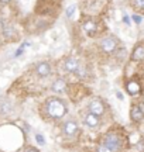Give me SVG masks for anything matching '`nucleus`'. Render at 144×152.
Returning a JSON list of instances; mask_svg holds the SVG:
<instances>
[{"mask_svg":"<svg viewBox=\"0 0 144 152\" xmlns=\"http://www.w3.org/2000/svg\"><path fill=\"white\" fill-rule=\"evenodd\" d=\"M44 109L47 115L52 120H61L65 117L68 113V106L67 103L60 97H50L45 100Z\"/></svg>","mask_w":144,"mask_h":152,"instance_id":"f257e3e1","label":"nucleus"},{"mask_svg":"<svg viewBox=\"0 0 144 152\" xmlns=\"http://www.w3.org/2000/svg\"><path fill=\"white\" fill-rule=\"evenodd\" d=\"M117 47H119V39H117L115 35L103 37L99 44V48L102 49V52H105V54H113V52H116Z\"/></svg>","mask_w":144,"mask_h":152,"instance_id":"f03ea898","label":"nucleus"},{"mask_svg":"<svg viewBox=\"0 0 144 152\" xmlns=\"http://www.w3.org/2000/svg\"><path fill=\"white\" fill-rule=\"evenodd\" d=\"M103 145L106 148H109L112 152H119L123 147V140L116 134H107L103 138Z\"/></svg>","mask_w":144,"mask_h":152,"instance_id":"7ed1b4c3","label":"nucleus"},{"mask_svg":"<svg viewBox=\"0 0 144 152\" xmlns=\"http://www.w3.org/2000/svg\"><path fill=\"white\" fill-rule=\"evenodd\" d=\"M62 135L67 137V138H73L76 137V134L79 132V127H78V123L75 120H67L62 123L61 127Z\"/></svg>","mask_w":144,"mask_h":152,"instance_id":"20e7f679","label":"nucleus"},{"mask_svg":"<svg viewBox=\"0 0 144 152\" xmlns=\"http://www.w3.org/2000/svg\"><path fill=\"white\" fill-rule=\"evenodd\" d=\"M88 110H89V113L95 114V115H98V117H102V115L106 113V104L103 103L100 99H93V100L89 102Z\"/></svg>","mask_w":144,"mask_h":152,"instance_id":"39448f33","label":"nucleus"},{"mask_svg":"<svg viewBox=\"0 0 144 152\" xmlns=\"http://www.w3.org/2000/svg\"><path fill=\"white\" fill-rule=\"evenodd\" d=\"M34 72H35V75L38 76V77H48L51 75V65L50 62H47V61H41L38 62L35 68H34Z\"/></svg>","mask_w":144,"mask_h":152,"instance_id":"423d86ee","label":"nucleus"},{"mask_svg":"<svg viewBox=\"0 0 144 152\" xmlns=\"http://www.w3.org/2000/svg\"><path fill=\"white\" fill-rule=\"evenodd\" d=\"M79 68H81V62L75 58H67L64 61V71L68 73H76Z\"/></svg>","mask_w":144,"mask_h":152,"instance_id":"0eeeda50","label":"nucleus"},{"mask_svg":"<svg viewBox=\"0 0 144 152\" xmlns=\"http://www.w3.org/2000/svg\"><path fill=\"white\" fill-rule=\"evenodd\" d=\"M82 121H83V124H85V127H88V128H96L100 124V117H98V115H95V114L88 111V113L83 115Z\"/></svg>","mask_w":144,"mask_h":152,"instance_id":"6e6552de","label":"nucleus"},{"mask_svg":"<svg viewBox=\"0 0 144 152\" xmlns=\"http://www.w3.org/2000/svg\"><path fill=\"white\" fill-rule=\"evenodd\" d=\"M130 58H132V61H134V62H140V61L144 59V42H137L134 45Z\"/></svg>","mask_w":144,"mask_h":152,"instance_id":"1a4fd4ad","label":"nucleus"},{"mask_svg":"<svg viewBox=\"0 0 144 152\" xmlns=\"http://www.w3.org/2000/svg\"><path fill=\"white\" fill-rule=\"evenodd\" d=\"M68 87V82L64 79V77H58V79H55V80L52 82V85H51V90L54 93H64L65 90H67Z\"/></svg>","mask_w":144,"mask_h":152,"instance_id":"9d476101","label":"nucleus"},{"mask_svg":"<svg viewBox=\"0 0 144 152\" xmlns=\"http://www.w3.org/2000/svg\"><path fill=\"white\" fill-rule=\"evenodd\" d=\"M130 118L136 124H139V123H141L144 120V113L139 107V104H133L132 106V109H130Z\"/></svg>","mask_w":144,"mask_h":152,"instance_id":"9b49d317","label":"nucleus"},{"mask_svg":"<svg viewBox=\"0 0 144 152\" xmlns=\"http://www.w3.org/2000/svg\"><path fill=\"white\" fill-rule=\"evenodd\" d=\"M126 90H127L129 94L136 96V94H139V93L141 92V85H140L139 80L132 79V80H129L127 83H126Z\"/></svg>","mask_w":144,"mask_h":152,"instance_id":"f8f14e48","label":"nucleus"},{"mask_svg":"<svg viewBox=\"0 0 144 152\" xmlns=\"http://www.w3.org/2000/svg\"><path fill=\"white\" fill-rule=\"evenodd\" d=\"M83 30H85V33L88 34L89 37H93L96 31H98V26H96V23L93 20H88V21L83 23Z\"/></svg>","mask_w":144,"mask_h":152,"instance_id":"ddd939ff","label":"nucleus"},{"mask_svg":"<svg viewBox=\"0 0 144 152\" xmlns=\"http://www.w3.org/2000/svg\"><path fill=\"white\" fill-rule=\"evenodd\" d=\"M133 4L140 10H144V0H133Z\"/></svg>","mask_w":144,"mask_h":152,"instance_id":"4468645a","label":"nucleus"},{"mask_svg":"<svg viewBox=\"0 0 144 152\" xmlns=\"http://www.w3.org/2000/svg\"><path fill=\"white\" fill-rule=\"evenodd\" d=\"M35 140H37V142H38L40 145H45V138L41 134H37L35 135Z\"/></svg>","mask_w":144,"mask_h":152,"instance_id":"2eb2a0df","label":"nucleus"},{"mask_svg":"<svg viewBox=\"0 0 144 152\" xmlns=\"http://www.w3.org/2000/svg\"><path fill=\"white\" fill-rule=\"evenodd\" d=\"M96 152H112V151L109 149V148H106L105 145H100V147L96 149Z\"/></svg>","mask_w":144,"mask_h":152,"instance_id":"dca6fc26","label":"nucleus"},{"mask_svg":"<svg viewBox=\"0 0 144 152\" xmlns=\"http://www.w3.org/2000/svg\"><path fill=\"white\" fill-rule=\"evenodd\" d=\"M73 10H75V4H72L71 7H69V9L67 10V16H68V17H71V16H72V13H73Z\"/></svg>","mask_w":144,"mask_h":152,"instance_id":"f3484780","label":"nucleus"},{"mask_svg":"<svg viewBox=\"0 0 144 152\" xmlns=\"http://www.w3.org/2000/svg\"><path fill=\"white\" fill-rule=\"evenodd\" d=\"M26 152H40L37 148H33V147H28L27 149H26Z\"/></svg>","mask_w":144,"mask_h":152,"instance_id":"a211bd4d","label":"nucleus"},{"mask_svg":"<svg viewBox=\"0 0 144 152\" xmlns=\"http://www.w3.org/2000/svg\"><path fill=\"white\" fill-rule=\"evenodd\" d=\"M139 107H140V109H141V111H143V113H144V100H141V102H140V103H139Z\"/></svg>","mask_w":144,"mask_h":152,"instance_id":"6ab92c4d","label":"nucleus"},{"mask_svg":"<svg viewBox=\"0 0 144 152\" xmlns=\"http://www.w3.org/2000/svg\"><path fill=\"white\" fill-rule=\"evenodd\" d=\"M11 0H0V3H3V4H6V3H10Z\"/></svg>","mask_w":144,"mask_h":152,"instance_id":"aec40b11","label":"nucleus"}]
</instances>
